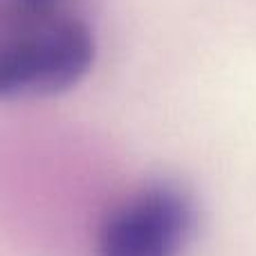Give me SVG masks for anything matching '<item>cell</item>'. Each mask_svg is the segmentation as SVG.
<instances>
[{"label":"cell","instance_id":"6da1fadb","mask_svg":"<svg viewBox=\"0 0 256 256\" xmlns=\"http://www.w3.org/2000/svg\"><path fill=\"white\" fill-rule=\"evenodd\" d=\"M94 54L84 0H0V102L68 92Z\"/></svg>","mask_w":256,"mask_h":256},{"label":"cell","instance_id":"7a4b0ae2","mask_svg":"<svg viewBox=\"0 0 256 256\" xmlns=\"http://www.w3.org/2000/svg\"><path fill=\"white\" fill-rule=\"evenodd\" d=\"M194 222L196 204L189 191L168 180L148 182L108 212L94 256H180Z\"/></svg>","mask_w":256,"mask_h":256}]
</instances>
